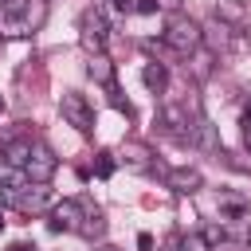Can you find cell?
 <instances>
[{"mask_svg": "<svg viewBox=\"0 0 251 251\" xmlns=\"http://www.w3.org/2000/svg\"><path fill=\"white\" fill-rule=\"evenodd\" d=\"M47 20V0H4L0 24L8 35H31Z\"/></svg>", "mask_w": 251, "mask_h": 251, "instance_id": "1", "label": "cell"}, {"mask_svg": "<svg viewBox=\"0 0 251 251\" xmlns=\"http://www.w3.org/2000/svg\"><path fill=\"white\" fill-rule=\"evenodd\" d=\"M161 43L173 51V55H180V59H188V55H196L200 47H204V27L196 24V20H188V16H169V24H165V31H161Z\"/></svg>", "mask_w": 251, "mask_h": 251, "instance_id": "2", "label": "cell"}, {"mask_svg": "<svg viewBox=\"0 0 251 251\" xmlns=\"http://www.w3.org/2000/svg\"><path fill=\"white\" fill-rule=\"evenodd\" d=\"M78 43L86 55H106V43H110V20L102 12V4H90L82 16H78Z\"/></svg>", "mask_w": 251, "mask_h": 251, "instance_id": "3", "label": "cell"}, {"mask_svg": "<svg viewBox=\"0 0 251 251\" xmlns=\"http://www.w3.org/2000/svg\"><path fill=\"white\" fill-rule=\"evenodd\" d=\"M59 110H63V118H67L78 133H90V129H94V106H90L86 94H78V90H63Z\"/></svg>", "mask_w": 251, "mask_h": 251, "instance_id": "4", "label": "cell"}, {"mask_svg": "<svg viewBox=\"0 0 251 251\" xmlns=\"http://www.w3.org/2000/svg\"><path fill=\"white\" fill-rule=\"evenodd\" d=\"M82 220H86V204L75 200V196L59 200V204L47 212V227H51V231H82Z\"/></svg>", "mask_w": 251, "mask_h": 251, "instance_id": "5", "label": "cell"}, {"mask_svg": "<svg viewBox=\"0 0 251 251\" xmlns=\"http://www.w3.org/2000/svg\"><path fill=\"white\" fill-rule=\"evenodd\" d=\"M55 169H59V157L51 153V145L35 141V149H31V157H27V165H24V176H27L31 184H47V180L55 176Z\"/></svg>", "mask_w": 251, "mask_h": 251, "instance_id": "6", "label": "cell"}, {"mask_svg": "<svg viewBox=\"0 0 251 251\" xmlns=\"http://www.w3.org/2000/svg\"><path fill=\"white\" fill-rule=\"evenodd\" d=\"M47 204H51V188H47V184H31V180H27V184H20V188H16V204H12V208H16V212H24V216H39Z\"/></svg>", "mask_w": 251, "mask_h": 251, "instance_id": "7", "label": "cell"}, {"mask_svg": "<svg viewBox=\"0 0 251 251\" xmlns=\"http://www.w3.org/2000/svg\"><path fill=\"white\" fill-rule=\"evenodd\" d=\"M161 129L176 141H188L192 145V126H188V106H161Z\"/></svg>", "mask_w": 251, "mask_h": 251, "instance_id": "8", "label": "cell"}, {"mask_svg": "<svg viewBox=\"0 0 251 251\" xmlns=\"http://www.w3.org/2000/svg\"><path fill=\"white\" fill-rule=\"evenodd\" d=\"M165 184H169L176 196H192V192H200V188H204V173H200V169L180 165V169H169V173H165Z\"/></svg>", "mask_w": 251, "mask_h": 251, "instance_id": "9", "label": "cell"}, {"mask_svg": "<svg viewBox=\"0 0 251 251\" xmlns=\"http://www.w3.org/2000/svg\"><path fill=\"white\" fill-rule=\"evenodd\" d=\"M192 145H200V149H208V153H220V157H224V145H220V137H216V126H212L204 114H196V118H192Z\"/></svg>", "mask_w": 251, "mask_h": 251, "instance_id": "10", "label": "cell"}, {"mask_svg": "<svg viewBox=\"0 0 251 251\" xmlns=\"http://www.w3.org/2000/svg\"><path fill=\"white\" fill-rule=\"evenodd\" d=\"M31 149H35V141H31V137H8V141H4V149H0V157H4V165L24 169V165H27V157H31Z\"/></svg>", "mask_w": 251, "mask_h": 251, "instance_id": "11", "label": "cell"}, {"mask_svg": "<svg viewBox=\"0 0 251 251\" xmlns=\"http://www.w3.org/2000/svg\"><path fill=\"white\" fill-rule=\"evenodd\" d=\"M86 71H90V78H94L98 86H106V90H114V86H118V82H114V63H110L106 55H90Z\"/></svg>", "mask_w": 251, "mask_h": 251, "instance_id": "12", "label": "cell"}, {"mask_svg": "<svg viewBox=\"0 0 251 251\" xmlns=\"http://www.w3.org/2000/svg\"><path fill=\"white\" fill-rule=\"evenodd\" d=\"M141 78H145V86H149L153 94H165V86H169V71H165V63H145Z\"/></svg>", "mask_w": 251, "mask_h": 251, "instance_id": "13", "label": "cell"}, {"mask_svg": "<svg viewBox=\"0 0 251 251\" xmlns=\"http://www.w3.org/2000/svg\"><path fill=\"white\" fill-rule=\"evenodd\" d=\"M247 212V200L243 196H235V192H220V216L224 220H239Z\"/></svg>", "mask_w": 251, "mask_h": 251, "instance_id": "14", "label": "cell"}, {"mask_svg": "<svg viewBox=\"0 0 251 251\" xmlns=\"http://www.w3.org/2000/svg\"><path fill=\"white\" fill-rule=\"evenodd\" d=\"M78 235H86V239H102L106 235V216L94 208V212H86V220H82V231Z\"/></svg>", "mask_w": 251, "mask_h": 251, "instance_id": "15", "label": "cell"}, {"mask_svg": "<svg viewBox=\"0 0 251 251\" xmlns=\"http://www.w3.org/2000/svg\"><path fill=\"white\" fill-rule=\"evenodd\" d=\"M243 4L239 0H220L216 4V20H224V24H243Z\"/></svg>", "mask_w": 251, "mask_h": 251, "instance_id": "16", "label": "cell"}, {"mask_svg": "<svg viewBox=\"0 0 251 251\" xmlns=\"http://www.w3.org/2000/svg\"><path fill=\"white\" fill-rule=\"evenodd\" d=\"M204 39H212L216 47H227V43H231V27H227L224 20H212V24L204 27Z\"/></svg>", "mask_w": 251, "mask_h": 251, "instance_id": "17", "label": "cell"}, {"mask_svg": "<svg viewBox=\"0 0 251 251\" xmlns=\"http://www.w3.org/2000/svg\"><path fill=\"white\" fill-rule=\"evenodd\" d=\"M192 59H196V63H192V75H196V78H208V75H212V55H208V51H196Z\"/></svg>", "mask_w": 251, "mask_h": 251, "instance_id": "18", "label": "cell"}, {"mask_svg": "<svg viewBox=\"0 0 251 251\" xmlns=\"http://www.w3.org/2000/svg\"><path fill=\"white\" fill-rule=\"evenodd\" d=\"M94 173H98V176H102V180H106V176H110V173H114V157H110V153H106V149H102V153H98V157H94Z\"/></svg>", "mask_w": 251, "mask_h": 251, "instance_id": "19", "label": "cell"}, {"mask_svg": "<svg viewBox=\"0 0 251 251\" xmlns=\"http://www.w3.org/2000/svg\"><path fill=\"white\" fill-rule=\"evenodd\" d=\"M16 188H20V184H12V180H0V212L16 204Z\"/></svg>", "mask_w": 251, "mask_h": 251, "instance_id": "20", "label": "cell"}, {"mask_svg": "<svg viewBox=\"0 0 251 251\" xmlns=\"http://www.w3.org/2000/svg\"><path fill=\"white\" fill-rule=\"evenodd\" d=\"M180 251H212V243L204 235H184L180 239Z\"/></svg>", "mask_w": 251, "mask_h": 251, "instance_id": "21", "label": "cell"}, {"mask_svg": "<svg viewBox=\"0 0 251 251\" xmlns=\"http://www.w3.org/2000/svg\"><path fill=\"white\" fill-rule=\"evenodd\" d=\"M200 235H204L208 243H224V239H227V227H224V224H208Z\"/></svg>", "mask_w": 251, "mask_h": 251, "instance_id": "22", "label": "cell"}, {"mask_svg": "<svg viewBox=\"0 0 251 251\" xmlns=\"http://www.w3.org/2000/svg\"><path fill=\"white\" fill-rule=\"evenodd\" d=\"M157 8H161V12H173V16H176V12L184 8V0H157Z\"/></svg>", "mask_w": 251, "mask_h": 251, "instance_id": "23", "label": "cell"}, {"mask_svg": "<svg viewBox=\"0 0 251 251\" xmlns=\"http://www.w3.org/2000/svg\"><path fill=\"white\" fill-rule=\"evenodd\" d=\"M133 8H137V12H141V16H153V12H157V0H137V4H133Z\"/></svg>", "mask_w": 251, "mask_h": 251, "instance_id": "24", "label": "cell"}, {"mask_svg": "<svg viewBox=\"0 0 251 251\" xmlns=\"http://www.w3.org/2000/svg\"><path fill=\"white\" fill-rule=\"evenodd\" d=\"M243 141H247V149H251V106L243 110Z\"/></svg>", "mask_w": 251, "mask_h": 251, "instance_id": "25", "label": "cell"}, {"mask_svg": "<svg viewBox=\"0 0 251 251\" xmlns=\"http://www.w3.org/2000/svg\"><path fill=\"white\" fill-rule=\"evenodd\" d=\"M137 247H141V251H149V247H153V235H149V231H141V235H137Z\"/></svg>", "mask_w": 251, "mask_h": 251, "instance_id": "26", "label": "cell"}, {"mask_svg": "<svg viewBox=\"0 0 251 251\" xmlns=\"http://www.w3.org/2000/svg\"><path fill=\"white\" fill-rule=\"evenodd\" d=\"M110 4H114L118 12H129V8H133V0H110Z\"/></svg>", "mask_w": 251, "mask_h": 251, "instance_id": "27", "label": "cell"}, {"mask_svg": "<svg viewBox=\"0 0 251 251\" xmlns=\"http://www.w3.org/2000/svg\"><path fill=\"white\" fill-rule=\"evenodd\" d=\"M8 251H35V247H31V243H12Z\"/></svg>", "mask_w": 251, "mask_h": 251, "instance_id": "28", "label": "cell"}, {"mask_svg": "<svg viewBox=\"0 0 251 251\" xmlns=\"http://www.w3.org/2000/svg\"><path fill=\"white\" fill-rule=\"evenodd\" d=\"M94 251H118V247H110V243H102V247H94Z\"/></svg>", "mask_w": 251, "mask_h": 251, "instance_id": "29", "label": "cell"}, {"mask_svg": "<svg viewBox=\"0 0 251 251\" xmlns=\"http://www.w3.org/2000/svg\"><path fill=\"white\" fill-rule=\"evenodd\" d=\"M247 247H251V227H247Z\"/></svg>", "mask_w": 251, "mask_h": 251, "instance_id": "30", "label": "cell"}, {"mask_svg": "<svg viewBox=\"0 0 251 251\" xmlns=\"http://www.w3.org/2000/svg\"><path fill=\"white\" fill-rule=\"evenodd\" d=\"M0 114H4V98H0Z\"/></svg>", "mask_w": 251, "mask_h": 251, "instance_id": "31", "label": "cell"}, {"mask_svg": "<svg viewBox=\"0 0 251 251\" xmlns=\"http://www.w3.org/2000/svg\"><path fill=\"white\" fill-rule=\"evenodd\" d=\"M0 231H4V220H0Z\"/></svg>", "mask_w": 251, "mask_h": 251, "instance_id": "32", "label": "cell"}, {"mask_svg": "<svg viewBox=\"0 0 251 251\" xmlns=\"http://www.w3.org/2000/svg\"><path fill=\"white\" fill-rule=\"evenodd\" d=\"M0 8H4V0H0Z\"/></svg>", "mask_w": 251, "mask_h": 251, "instance_id": "33", "label": "cell"}]
</instances>
